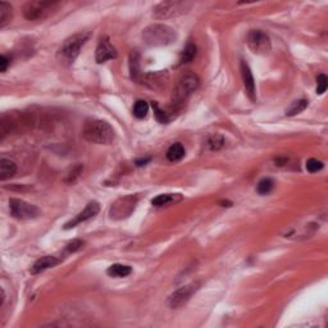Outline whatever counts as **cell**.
<instances>
[{"label":"cell","instance_id":"6da1fadb","mask_svg":"<svg viewBox=\"0 0 328 328\" xmlns=\"http://www.w3.org/2000/svg\"><path fill=\"white\" fill-rule=\"evenodd\" d=\"M82 136L92 144L99 145H109L116 139L114 128L108 122L103 120L86 121L82 128Z\"/></svg>","mask_w":328,"mask_h":328},{"label":"cell","instance_id":"7a4b0ae2","mask_svg":"<svg viewBox=\"0 0 328 328\" xmlns=\"http://www.w3.org/2000/svg\"><path fill=\"white\" fill-rule=\"evenodd\" d=\"M142 41L153 47L167 46L177 40V32L164 23H153L142 30Z\"/></svg>","mask_w":328,"mask_h":328},{"label":"cell","instance_id":"3957f363","mask_svg":"<svg viewBox=\"0 0 328 328\" xmlns=\"http://www.w3.org/2000/svg\"><path fill=\"white\" fill-rule=\"evenodd\" d=\"M87 39L88 34H85V32L75 34L73 36L67 39L58 50L57 58L59 60V63L64 64V66H71L80 55V51L87 41Z\"/></svg>","mask_w":328,"mask_h":328},{"label":"cell","instance_id":"277c9868","mask_svg":"<svg viewBox=\"0 0 328 328\" xmlns=\"http://www.w3.org/2000/svg\"><path fill=\"white\" fill-rule=\"evenodd\" d=\"M200 80L198 75H195V73L193 72L185 73V75L178 80L177 85L174 86L173 94H172V103H173L174 105L182 104L183 101L186 100L190 95L198 90Z\"/></svg>","mask_w":328,"mask_h":328},{"label":"cell","instance_id":"5b68a950","mask_svg":"<svg viewBox=\"0 0 328 328\" xmlns=\"http://www.w3.org/2000/svg\"><path fill=\"white\" fill-rule=\"evenodd\" d=\"M193 8L191 1H182V0H169L157 4L153 9V16L158 19H168L173 17L186 14Z\"/></svg>","mask_w":328,"mask_h":328},{"label":"cell","instance_id":"8992f818","mask_svg":"<svg viewBox=\"0 0 328 328\" xmlns=\"http://www.w3.org/2000/svg\"><path fill=\"white\" fill-rule=\"evenodd\" d=\"M57 6L55 1H29L23 6V16L29 21H40L46 18Z\"/></svg>","mask_w":328,"mask_h":328},{"label":"cell","instance_id":"52a82bcc","mask_svg":"<svg viewBox=\"0 0 328 328\" xmlns=\"http://www.w3.org/2000/svg\"><path fill=\"white\" fill-rule=\"evenodd\" d=\"M136 204H137V198L136 196H123V198H120V199H117L112 204L111 209H109V215L114 221L126 219L133 213Z\"/></svg>","mask_w":328,"mask_h":328},{"label":"cell","instance_id":"ba28073f","mask_svg":"<svg viewBox=\"0 0 328 328\" xmlns=\"http://www.w3.org/2000/svg\"><path fill=\"white\" fill-rule=\"evenodd\" d=\"M9 209L10 214L16 219H21V221L34 219V218H38L39 214H40V210L36 208L35 205L30 204V203L22 199H16V198H12L9 200Z\"/></svg>","mask_w":328,"mask_h":328},{"label":"cell","instance_id":"9c48e42d","mask_svg":"<svg viewBox=\"0 0 328 328\" xmlns=\"http://www.w3.org/2000/svg\"><path fill=\"white\" fill-rule=\"evenodd\" d=\"M247 45L255 54H267L271 51V39L262 30H252L247 36Z\"/></svg>","mask_w":328,"mask_h":328},{"label":"cell","instance_id":"30bf717a","mask_svg":"<svg viewBox=\"0 0 328 328\" xmlns=\"http://www.w3.org/2000/svg\"><path fill=\"white\" fill-rule=\"evenodd\" d=\"M198 290H199V284H190L186 285V286L180 287V288H177L170 295L169 299H168V304H169L172 309H177V308L182 306L185 303H187L190 297L193 296Z\"/></svg>","mask_w":328,"mask_h":328},{"label":"cell","instance_id":"8fae6325","mask_svg":"<svg viewBox=\"0 0 328 328\" xmlns=\"http://www.w3.org/2000/svg\"><path fill=\"white\" fill-rule=\"evenodd\" d=\"M99 210H100V205H99V203L98 202H90L87 205H86L83 210L80 211L76 217L64 224V230H71V228L76 227L77 224L82 223V222L88 221V219H91V218H94L95 215L98 214Z\"/></svg>","mask_w":328,"mask_h":328},{"label":"cell","instance_id":"7c38bea8","mask_svg":"<svg viewBox=\"0 0 328 328\" xmlns=\"http://www.w3.org/2000/svg\"><path fill=\"white\" fill-rule=\"evenodd\" d=\"M114 58H117V50H116V47L112 45L111 40L108 36H104V38H101L100 41H99L98 47H96V53H95V59L98 62L99 64L105 63L107 60L114 59Z\"/></svg>","mask_w":328,"mask_h":328},{"label":"cell","instance_id":"4fadbf2b","mask_svg":"<svg viewBox=\"0 0 328 328\" xmlns=\"http://www.w3.org/2000/svg\"><path fill=\"white\" fill-rule=\"evenodd\" d=\"M168 81V73L167 71H158V72H150L146 75H142L141 81L144 85L149 86L150 88L159 90L163 86H165Z\"/></svg>","mask_w":328,"mask_h":328},{"label":"cell","instance_id":"5bb4252c","mask_svg":"<svg viewBox=\"0 0 328 328\" xmlns=\"http://www.w3.org/2000/svg\"><path fill=\"white\" fill-rule=\"evenodd\" d=\"M241 76H243L244 86H245L246 94L251 100L255 99V81H254V76L250 70L249 64L246 63L245 60H241Z\"/></svg>","mask_w":328,"mask_h":328},{"label":"cell","instance_id":"9a60e30c","mask_svg":"<svg viewBox=\"0 0 328 328\" xmlns=\"http://www.w3.org/2000/svg\"><path fill=\"white\" fill-rule=\"evenodd\" d=\"M60 263V259H58L57 256L54 255H46L40 258L39 260H36L35 264L31 267V273L32 275H38L41 272L46 271L49 268H53L55 265H58Z\"/></svg>","mask_w":328,"mask_h":328},{"label":"cell","instance_id":"2e32d148","mask_svg":"<svg viewBox=\"0 0 328 328\" xmlns=\"http://www.w3.org/2000/svg\"><path fill=\"white\" fill-rule=\"evenodd\" d=\"M129 73H131V79H132L133 81H141V77L144 73L141 72L140 55L137 51H132V53L129 54Z\"/></svg>","mask_w":328,"mask_h":328},{"label":"cell","instance_id":"e0dca14e","mask_svg":"<svg viewBox=\"0 0 328 328\" xmlns=\"http://www.w3.org/2000/svg\"><path fill=\"white\" fill-rule=\"evenodd\" d=\"M17 172V164L10 159H0V180L6 181L13 177Z\"/></svg>","mask_w":328,"mask_h":328},{"label":"cell","instance_id":"ac0fdd59","mask_svg":"<svg viewBox=\"0 0 328 328\" xmlns=\"http://www.w3.org/2000/svg\"><path fill=\"white\" fill-rule=\"evenodd\" d=\"M107 273L111 276V277L123 278V277H127V276H129L131 273H132V268H131L129 265L113 264L108 268Z\"/></svg>","mask_w":328,"mask_h":328},{"label":"cell","instance_id":"d6986e66","mask_svg":"<svg viewBox=\"0 0 328 328\" xmlns=\"http://www.w3.org/2000/svg\"><path fill=\"white\" fill-rule=\"evenodd\" d=\"M12 19V6L6 1H0V29H4Z\"/></svg>","mask_w":328,"mask_h":328},{"label":"cell","instance_id":"ffe728a7","mask_svg":"<svg viewBox=\"0 0 328 328\" xmlns=\"http://www.w3.org/2000/svg\"><path fill=\"white\" fill-rule=\"evenodd\" d=\"M183 157H185V148H183V145L182 144H180V142H176V144H173V145L168 149L167 152L168 161L170 162L181 161Z\"/></svg>","mask_w":328,"mask_h":328},{"label":"cell","instance_id":"44dd1931","mask_svg":"<svg viewBox=\"0 0 328 328\" xmlns=\"http://www.w3.org/2000/svg\"><path fill=\"white\" fill-rule=\"evenodd\" d=\"M195 55H196V45L193 44V42H189V44L185 46V49L182 50V53H181L180 66L190 63V62L195 58Z\"/></svg>","mask_w":328,"mask_h":328},{"label":"cell","instance_id":"7402d4cb","mask_svg":"<svg viewBox=\"0 0 328 328\" xmlns=\"http://www.w3.org/2000/svg\"><path fill=\"white\" fill-rule=\"evenodd\" d=\"M306 107H308V100L305 99H300V100L293 101L291 103V105L286 109V116L287 117H292V116H296V114L301 113L303 111H305Z\"/></svg>","mask_w":328,"mask_h":328},{"label":"cell","instance_id":"603a6c76","mask_svg":"<svg viewBox=\"0 0 328 328\" xmlns=\"http://www.w3.org/2000/svg\"><path fill=\"white\" fill-rule=\"evenodd\" d=\"M148 112H149V104L145 100L136 101L135 105H133V116H135L136 118H139V120L145 118Z\"/></svg>","mask_w":328,"mask_h":328},{"label":"cell","instance_id":"cb8c5ba5","mask_svg":"<svg viewBox=\"0 0 328 328\" xmlns=\"http://www.w3.org/2000/svg\"><path fill=\"white\" fill-rule=\"evenodd\" d=\"M275 186V182L272 178H263V180L259 181L258 186H256V191H258L260 195H267L273 190Z\"/></svg>","mask_w":328,"mask_h":328},{"label":"cell","instance_id":"d4e9b609","mask_svg":"<svg viewBox=\"0 0 328 328\" xmlns=\"http://www.w3.org/2000/svg\"><path fill=\"white\" fill-rule=\"evenodd\" d=\"M223 145H224V137L222 135L214 133V135L209 136L208 146L210 150H213V152H217V150H219V149L223 148Z\"/></svg>","mask_w":328,"mask_h":328},{"label":"cell","instance_id":"484cf974","mask_svg":"<svg viewBox=\"0 0 328 328\" xmlns=\"http://www.w3.org/2000/svg\"><path fill=\"white\" fill-rule=\"evenodd\" d=\"M174 200V195L173 194H162V195H158L157 198L152 200V204L154 206H163V205H167L169 203H172Z\"/></svg>","mask_w":328,"mask_h":328},{"label":"cell","instance_id":"4316f807","mask_svg":"<svg viewBox=\"0 0 328 328\" xmlns=\"http://www.w3.org/2000/svg\"><path fill=\"white\" fill-rule=\"evenodd\" d=\"M323 167H325L323 162L318 161V159L316 158H310L308 159V162H306V169L309 170L310 173H316L318 170L323 169Z\"/></svg>","mask_w":328,"mask_h":328},{"label":"cell","instance_id":"83f0119b","mask_svg":"<svg viewBox=\"0 0 328 328\" xmlns=\"http://www.w3.org/2000/svg\"><path fill=\"white\" fill-rule=\"evenodd\" d=\"M328 87V79L326 75H319L318 77H317V94L322 95L325 94L326 90H327Z\"/></svg>","mask_w":328,"mask_h":328},{"label":"cell","instance_id":"f1b7e54d","mask_svg":"<svg viewBox=\"0 0 328 328\" xmlns=\"http://www.w3.org/2000/svg\"><path fill=\"white\" fill-rule=\"evenodd\" d=\"M152 107H153V109H154V113H155V117H157V120H158L161 123H167L168 122L167 113H165L164 111H162L161 108L158 107V104L154 103V101H153Z\"/></svg>","mask_w":328,"mask_h":328},{"label":"cell","instance_id":"f546056e","mask_svg":"<svg viewBox=\"0 0 328 328\" xmlns=\"http://www.w3.org/2000/svg\"><path fill=\"white\" fill-rule=\"evenodd\" d=\"M82 246H83V241L76 239V240L71 241V243L66 246V252H68V254L76 252V251H79L80 249H81Z\"/></svg>","mask_w":328,"mask_h":328},{"label":"cell","instance_id":"4dcf8cb0","mask_svg":"<svg viewBox=\"0 0 328 328\" xmlns=\"http://www.w3.org/2000/svg\"><path fill=\"white\" fill-rule=\"evenodd\" d=\"M83 169V167H82L81 164H79V165H76V167L73 168L72 170H71V173L68 174V177H67V182H73V181L76 180L77 177L80 176V173H81V170Z\"/></svg>","mask_w":328,"mask_h":328},{"label":"cell","instance_id":"1f68e13d","mask_svg":"<svg viewBox=\"0 0 328 328\" xmlns=\"http://www.w3.org/2000/svg\"><path fill=\"white\" fill-rule=\"evenodd\" d=\"M9 64H10V59L6 57L5 54H3V55L0 57V72H5Z\"/></svg>","mask_w":328,"mask_h":328},{"label":"cell","instance_id":"d6a6232c","mask_svg":"<svg viewBox=\"0 0 328 328\" xmlns=\"http://www.w3.org/2000/svg\"><path fill=\"white\" fill-rule=\"evenodd\" d=\"M149 161H150V158L141 159V161H137V162H136V164H137V165H139V167H141V165H145V164L148 163Z\"/></svg>","mask_w":328,"mask_h":328}]
</instances>
